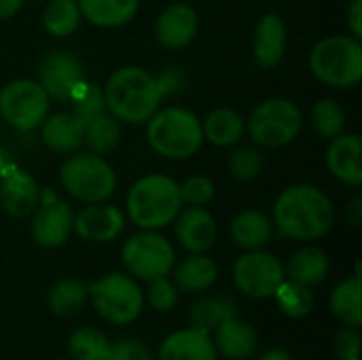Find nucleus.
<instances>
[{
	"instance_id": "nucleus-1",
	"label": "nucleus",
	"mask_w": 362,
	"mask_h": 360,
	"mask_svg": "<svg viewBox=\"0 0 362 360\" xmlns=\"http://www.w3.org/2000/svg\"><path fill=\"white\" fill-rule=\"evenodd\" d=\"M335 223L333 202L312 185H295L280 193L274 204V225L284 238L314 242L325 238Z\"/></svg>"
},
{
	"instance_id": "nucleus-2",
	"label": "nucleus",
	"mask_w": 362,
	"mask_h": 360,
	"mask_svg": "<svg viewBox=\"0 0 362 360\" xmlns=\"http://www.w3.org/2000/svg\"><path fill=\"white\" fill-rule=\"evenodd\" d=\"M104 91L106 110L123 123H146L159 108L163 98L159 81L140 66H123L115 70Z\"/></svg>"
},
{
	"instance_id": "nucleus-3",
	"label": "nucleus",
	"mask_w": 362,
	"mask_h": 360,
	"mask_svg": "<svg viewBox=\"0 0 362 360\" xmlns=\"http://www.w3.org/2000/svg\"><path fill=\"white\" fill-rule=\"evenodd\" d=\"M182 208L178 185L163 174H148L127 193V214L140 229L157 231L174 223Z\"/></svg>"
},
{
	"instance_id": "nucleus-4",
	"label": "nucleus",
	"mask_w": 362,
	"mask_h": 360,
	"mask_svg": "<svg viewBox=\"0 0 362 360\" xmlns=\"http://www.w3.org/2000/svg\"><path fill=\"white\" fill-rule=\"evenodd\" d=\"M87 293L95 314L115 327L134 325L146 306L138 280L127 274H106L87 284Z\"/></svg>"
},
{
	"instance_id": "nucleus-5",
	"label": "nucleus",
	"mask_w": 362,
	"mask_h": 360,
	"mask_svg": "<svg viewBox=\"0 0 362 360\" xmlns=\"http://www.w3.org/2000/svg\"><path fill=\"white\" fill-rule=\"evenodd\" d=\"M310 68L329 87L350 89L362 81V45L354 36L322 38L310 53Z\"/></svg>"
},
{
	"instance_id": "nucleus-6",
	"label": "nucleus",
	"mask_w": 362,
	"mask_h": 360,
	"mask_svg": "<svg viewBox=\"0 0 362 360\" xmlns=\"http://www.w3.org/2000/svg\"><path fill=\"white\" fill-rule=\"evenodd\" d=\"M146 123L148 144L168 159H187L204 142L199 119L185 108L159 110Z\"/></svg>"
},
{
	"instance_id": "nucleus-7",
	"label": "nucleus",
	"mask_w": 362,
	"mask_h": 360,
	"mask_svg": "<svg viewBox=\"0 0 362 360\" xmlns=\"http://www.w3.org/2000/svg\"><path fill=\"white\" fill-rule=\"evenodd\" d=\"M59 180L74 199L85 204L106 202L117 189L112 168L95 153H78L70 157L59 170Z\"/></svg>"
},
{
	"instance_id": "nucleus-8",
	"label": "nucleus",
	"mask_w": 362,
	"mask_h": 360,
	"mask_svg": "<svg viewBox=\"0 0 362 360\" xmlns=\"http://www.w3.org/2000/svg\"><path fill=\"white\" fill-rule=\"evenodd\" d=\"M121 261L132 278L151 282L172 274L176 265V252L168 238L144 229L125 240L121 248Z\"/></svg>"
},
{
	"instance_id": "nucleus-9",
	"label": "nucleus",
	"mask_w": 362,
	"mask_h": 360,
	"mask_svg": "<svg viewBox=\"0 0 362 360\" xmlns=\"http://www.w3.org/2000/svg\"><path fill=\"white\" fill-rule=\"evenodd\" d=\"M301 123V110L291 100L274 98L261 102L252 110L248 119V132L257 144L265 149H278L297 138Z\"/></svg>"
},
{
	"instance_id": "nucleus-10",
	"label": "nucleus",
	"mask_w": 362,
	"mask_h": 360,
	"mask_svg": "<svg viewBox=\"0 0 362 360\" xmlns=\"http://www.w3.org/2000/svg\"><path fill=\"white\" fill-rule=\"evenodd\" d=\"M49 112V95L38 81L19 79L2 87L0 115L15 129L30 132L40 127Z\"/></svg>"
},
{
	"instance_id": "nucleus-11",
	"label": "nucleus",
	"mask_w": 362,
	"mask_h": 360,
	"mask_svg": "<svg viewBox=\"0 0 362 360\" xmlns=\"http://www.w3.org/2000/svg\"><path fill=\"white\" fill-rule=\"evenodd\" d=\"M284 278L286 274L280 259L263 248L246 250L233 265V282L248 299H272Z\"/></svg>"
},
{
	"instance_id": "nucleus-12",
	"label": "nucleus",
	"mask_w": 362,
	"mask_h": 360,
	"mask_svg": "<svg viewBox=\"0 0 362 360\" xmlns=\"http://www.w3.org/2000/svg\"><path fill=\"white\" fill-rule=\"evenodd\" d=\"M32 214V238L38 246L59 248L70 240L74 231V212L49 189H45V193L40 191V206H36Z\"/></svg>"
},
{
	"instance_id": "nucleus-13",
	"label": "nucleus",
	"mask_w": 362,
	"mask_h": 360,
	"mask_svg": "<svg viewBox=\"0 0 362 360\" xmlns=\"http://www.w3.org/2000/svg\"><path fill=\"white\" fill-rule=\"evenodd\" d=\"M36 72L49 100L57 102H70L76 89L85 83L83 64L68 51H51L40 59Z\"/></svg>"
},
{
	"instance_id": "nucleus-14",
	"label": "nucleus",
	"mask_w": 362,
	"mask_h": 360,
	"mask_svg": "<svg viewBox=\"0 0 362 360\" xmlns=\"http://www.w3.org/2000/svg\"><path fill=\"white\" fill-rule=\"evenodd\" d=\"M125 229V216L117 206L110 204H89L74 216V231L78 238L95 244H106L117 240Z\"/></svg>"
},
{
	"instance_id": "nucleus-15",
	"label": "nucleus",
	"mask_w": 362,
	"mask_h": 360,
	"mask_svg": "<svg viewBox=\"0 0 362 360\" xmlns=\"http://www.w3.org/2000/svg\"><path fill=\"white\" fill-rule=\"evenodd\" d=\"M174 221H176V227H174L176 240L187 252L202 255L214 246L218 229H216L214 216L206 212L202 206H191L189 210L178 212Z\"/></svg>"
},
{
	"instance_id": "nucleus-16",
	"label": "nucleus",
	"mask_w": 362,
	"mask_h": 360,
	"mask_svg": "<svg viewBox=\"0 0 362 360\" xmlns=\"http://www.w3.org/2000/svg\"><path fill=\"white\" fill-rule=\"evenodd\" d=\"M157 360H218L212 335L195 327L172 331L159 346Z\"/></svg>"
},
{
	"instance_id": "nucleus-17",
	"label": "nucleus",
	"mask_w": 362,
	"mask_h": 360,
	"mask_svg": "<svg viewBox=\"0 0 362 360\" xmlns=\"http://www.w3.org/2000/svg\"><path fill=\"white\" fill-rule=\"evenodd\" d=\"M40 202V189L25 170H11L0 180V206L15 219L30 216Z\"/></svg>"
},
{
	"instance_id": "nucleus-18",
	"label": "nucleus",
	"mask_w": 362,
	"mask_h": 360,
	"mask_svg": "<svg viewBox=\"0 0 362 360\" xmlns=\"http://www.w3.org/2000/svg\"><path fill=\"white\" fill-rule=\"evenodd\" d=\"M197 23L199 19L195 8L185 2H176L168 6L155 23L157 42L165 49H182L195 38Z\"/></svg>"
},
{
	"instance_id": "nucleus-19",
	"label": "nucleus",
	"mask_w": 362,
	"mask_h": 360,
	"mask_svg": "<svg viewBox=\"0 0 362 360\" xmlns=\"http://www.w3.org/2000/svg\"><path fill=\"white\" fill-rule=\"evenodd\" d=\"M327 166L329 172L350 185H362V138L358 134H339L333 138L329 151H327Z\"/></svg>"
},
{
	"instance_id": "nucleus-20",
	"label": "nucleus",
	"mask_w": 362,
	"mask_h": 360,
	"mask_svg": "<svg viewBox=\"0 0 362 360\" xmlns=\"http://www.w3.org/2000/svg\"><path fill=\"white\" fill-rule=\"evenodd\" d=\"M212 342H214L218 356L229 360H248L259 350L257 329L250 323L240 320L238 316L221 325L212 333Z\"/></svg>"
},
{
	"instance_id": "nucleus-21",
	"label": "nucleus",
	"mask_w": 362,
	"mask_h": 360,
	"mask_svg": "<svg viewBox=\"0 0 362 360\" xmlns=\"http://www.w3.org/2000/svg\"><path fill=\"white\" fill-rule=\"evenodd\" d=\"M284 51H286L284 21L274 13L263 15L255 28V40H252L255 62L263 68H274L282 62Z\"/></svg>"
},
{
	"instance_id": "nucleus-22",
	"label": "nucleus",
	"mask_w": 362,
	"mask_h": 360,
	"mask_svg": "<svg viewBox=\"0 0 362 360\" xmlns=\"http://www.w3.org/2000/svg\"><path fill=\"white\" fill-rule=\"evenodd\" d=\"M172 276H174L172 282L176 284L178 291L189 293V295H202L210 291L214 282L218 280V267L214 259L202 252V255H191L182 259L178 265H174Z\"/></svg>"
},
{
	"instance_id": "nucleus-23",
	"label": "nucleus",
	"mask_w": 362,
	"mask_h": 360,
	"mask_svg": "<svg viewBox=\"0 0 362 360\" xmlns=\"http://www.w3.org/2000/svg\"><path fill=\"white\" fill-rule=\"evenodd\" d=\"M235 316L238 301L229 295H204L189 306V327H195L210 335Z\"/></svg>"
},
{
	"instance_id": "nucleus-24",
	"label": "nucleus",
	"mask_w": 362,
	"mask_h": 360,
	"mask_svg": "<svg viewBox=\"0 0 362 360\" xmlns=\"http://www.w3.org/2000/svg\"><path fill=\"white\" fill-rule=\"evenodd\" d=\"M42 125V140L55 153H74L83 144L85 127L72 112H57L45 117Z\"/></svg>"
},
{
	"instance_id": "nucleus-25",
	"label": "nucleus",
	"mask_w": 362,
	"mask_h": 360,
	"mask_svg": "<svg viewBox=\"0 0 362 360\" xmlns=\"http://www.w3.org/2000/svg\"><path fill=\"white\" fill-rule=\"evenodd\" d=\"M274 238V223L259 210H244L231 221V240L244 250L265 248Z\"/></svg>"
},
{
	"instance_id": "nucleus-26",
	"label": "nucleus",
	"mask_w": 362,
	"mask_h": 360,
	"mask_svg": "<svg viewBox=\"0 0 362 360\" xmlns=\"http://www.w3.org/2000/svg\"><path fill=\"white\" fill-rule=\"evenodd\" d=\"M329 267H331V261L322 248L305 246L291 257L288 265L284 267V274L288 280L312 289L325 282V278L329 276Z\"/></svg>"
},
{
	"instance_id": "nucleus-27",
	"label": "nucleus",
	"mask_w": 362,
	"mask_h": 360,
	"mask_svg": "<svg viewBox=\"0 0 362 360\" xmlns=\"http://www.w3.org/2000/svg\"><path fill=\"white\" fill-rule=\"evenodd\" d=\"M331 312L344 327L361 329L362 325V278L354 274L341 280L331 293Z\"/></svg>"
},
{
	"instance_id": "nucleus-28",
	"label": "nucleus",
	"mask_w": 362,
	"mask_h": 360,
	"mask_svg": "<svg viewBox=\"0 0 362 360\" xmlns=\"http://www.w3.org/2000/svg\"><path fill=\"white\" fill-rule=\"evenodd\" d=\"M81 15L98 28H119L134 19L138 0H76Z\"/></svg>"
},
{
	"instance_id": "nucleus-29",
	"label": "nucleus",
	"mask_w": 362,
	"mask_h": 360,
	"mask_svg": "<svg viewBox=\"0 0 362 360\" xmlns=\"http://www.w3.org/2000/svg\"><path fill=\"white\" fill-rule=\"evenodd\" d=\"M87 301H89L87 282H83L78 278L57 280L47 293V308L53 316H59V318L74 316L76 312L83 310V306Z\"/></svg>"
},
{
	"instance_id": "nucleus-30",
	"label": "nucleus",
	"mask_w": 362,
	"mask_h": 360,
	"mask_svg": "<svg viewBox=\"0 0 362 360\" xmlns=\"http://www.w3.org/2000/svg\"><path fill=\"white\" fill-rule=\"evenodd\" d=\"M246 123L231 108H218L206 117L202 123V134L214 146H233L244 138Z\"/></svg>"
},
{
	"instance_id": "nucleus-31",
	"label": "nucleus",
	"mask_w": 362,
	"mask_h": 360,
	"mask_svg": "<svg viewBox=\"0 0 362 360\" xmlns=\"http://www.w3.org/2000/svg\"><path fill=\"white\" fill-rule=\"evenodd\" d=\"M112 342L95 327H78L66 342L70 360H106Z\"/></svg>"
},
{
	"instance_id": "nucleus-32",
	"label": "nucleus",
	"mask_w": 362,
	"mask_h": 360,
	"mask_svg": "<svg viewBox=\"0 0 362 360\" xmlns=\"http://www.w3.org/2000/svg\"><path fill=\"white\" fill-rule=\"evenodd\" d=\"M121 140V127L119 121L106 110L98 117H93L89 123H85L83 142L91 149L95 155H106L117 149Z\"/></svg>"
},
{
	"instance_id": "nucleus-33",
	"label": "nucleus",
	"mask_w": 362,
	"mask_h": 360,
	"mask_svg": "<svg viewBox=\"0 0 362 360\" xmlns=\"http://www.w3.org/2000/svg\"><path fill=\"white\" fill-rule=\"evenodd\" d=\"M81 17L76 0H51L42 11V25L51 36L64 38L78 30Z\"/></svg>"
},
{
	"instance_id": "nucleus-34",
	"label": "nucleus",
	"mask_w": 362,
	"mask_h": 360,
	"mask_svg": "<svg viewBox=\"0 0 362 360\" xmlns=\"http://www.w3.org/2000/svg\"><path fill=\"white\" fill-rule=\"evenodd\" d=\"M272 299H276L282 314L293 318V320H301V318L310 316L314 310V303H316L310 286H303V284L293 282L288 278H284V282L278 286V291L274 293Z\"/></svg>"
},
{
	"instance_id": "nucleus-35",
	"label": "nucleus",
	"mask_w": 362,
	"mask_h": 360,
	"mask_svg": "<svg viewBox=\"0 0 362 360\" xmlns=\"http://www.w3.org/2000/svg\"><path fill=\"white\" fill-rule=\"evenodd\" d=\"M312 123L314 129L322 136V138H337L339 134H344L346 127V110L331 98H325L320 102L314 104L312 108Z\"/></svg>"
},
{
	"instance_id": "nucleus-36",
	"label": "nucleus",
	"mask_w": 362,
	"mask_h": 360,
	"mask_svg": "<svg viewBox=\"0 0 362 360\" xmlns=\"http://www.w3.org/2000/svg\"><path fill=\"white\" fill-rule=\"evenodd\" d=\"M72 115L83 123H89L93 117L106 112V102H104V91L98 87V85H89V83H83L76 93L72 95Z\"/></svg>"
},
{
	"instance_id": "nucleus-37",
	"label": "nucleus",
	"mask_w": 362,
	"mask_h": 360,
	"mask_svg": "<svg viewBox=\"0 0 362 360\" xmlns=\"http://www.w3.org/2000/svg\"><path fill=\"white\" fill-rule=\"evenodd\" d=\"M261 168H263V157H261V153L255 146L244 144V146L235 149L231 153V157H229V172L238 180H252V178H257Z\"/></svg>"
},
{
	"instance_id": "nucleus-38",
	"label": "nucleus",
	"mask_w": 362,
	"mask_h": 360,
	"mask_svg": "<svg viewBox=\"0 0 362 360\" xmlns=\"http://www.w3.org/2000/svg\"><path fill=\"white\" fill-rule=\"evenodd\" d=\"M178 293L180 291L176 289V284L168 276H163V278L148 282V289L144 293V301L157 312H172L178 303Z\"/></svg>"
},
{
	"instance_id": "nucleus-39",
	"label": "nucleus",
	"mask_w": 362,
	"mask_h": 360,
	"mask_svg": "<svg viewBox=\"0 0 362 360\" xmlns=\"http://www.w3.org/2000/svg\"><path fill=\"white\" fill-rule=\"evenodd\" d=\"M180 202L189 206H206L214 197V185L206 176H193L185 185H178Z\"/></svg>"
},
{
	"instance_id": "nucleus-40",
	"label": "nucleus",
	"mask_w": 362,
	"mask_h": 360,
	"mask_svg": "<svg viewBox=\"0 0 362 360\" xmlns=\"http://www.w3.org/2000/svg\"><path fill=\"white\" fill-rule=\"evenodd\" d=\"M333 354L337 360H361L362 339L358 329L341 327L333 337Z\"/></svg>"
},
{
	"instance_id": "nucleus-41",
	"label": "nucleus",
	"mask_w": 362,
	"mask_h": 360,
	"mask_svg": "<svg viewBox=\"0 0 362 360\" xmlns=\"http://www.w3.org/2000/svg\"><path fill=\"white\" fill-rule=\"evenodd\" d=\"M106 360H157L155 354L151 352V348L146 344H142L140 339L134 337H125L119 339L110 346V354Z\"/></svg>"
},
{
	"instance_id": "nucleus-42",
	"label": "nucleus",
	"mask_w": 362,
	"mask_h": 360,
	"mask_svg": "<svg viewBox=\"0 0 362 360\" xmlns=\"http://www.w3.org/2000/svg\"><path fill=\"white\" fill-rule=\"evenodd\" d=\"M348 23L352 30V36L361 40L362 36V0H352L348 8Z\"/></svg>"
},
{
	"instance_id": "nucleus-43",
	"label": "nucleus",
	"mask_w": 362,
	"mask_h": 360,
	"mask_svg": "<svg viewBox=\"0 0 362 360\" xmlns=\"http://www.w3.org/2000/svg\"><path fill=\"white\" fill-rule=\"evenodd\" d=\"M346 219H348V223L352 225V227H361L362 225V197L361 195H356L350 204H348V208H346Z\"/></svg>"
},
{
	"instance_id": "nucleus-44",
	"label": "nucleus",
	"mask_w": 362,
	"mask_h": 360,
	"mask_svg": "<svg viewBox=\"0 0 362 360\" xmlns=\"http://www.w3.org/2000/svg\"><path fill=\"white\" fill-rule=\"evenodd\" d=\"M23 0H0V21L15 17L21 8Z\"/></svg>"
},
{
	"instance_id": "nucleus-45",
	"label": "nucleus",
	"mask_w": 362,
	"mask_h": 360,
	"mask_svg": "<svg viewBox=\"0 0 362 360\" xmlns=\"http://www.w3.org/2000/svg\"><path fill=\"white\" fill-rule=\"evenodd\" d=\"M259 360H295L291 356V352H286L284 348H269V350H265Z\"/></svg>"
},
{
	"instance_id": "nucleus-46",
	"label": "nucleus",
	"mask_w": 362,
	"mask_h": 360,
	"mask_svg": "<svg viewBox=\"0 0 362 360\" xmlns=\"http://www.w3.org/2000/svg\"><path fill=\"white\" fill-rule=\"evenodd\" d=\"M55 360H59V359H55Z\"/></svg>"
}]
</instances>
